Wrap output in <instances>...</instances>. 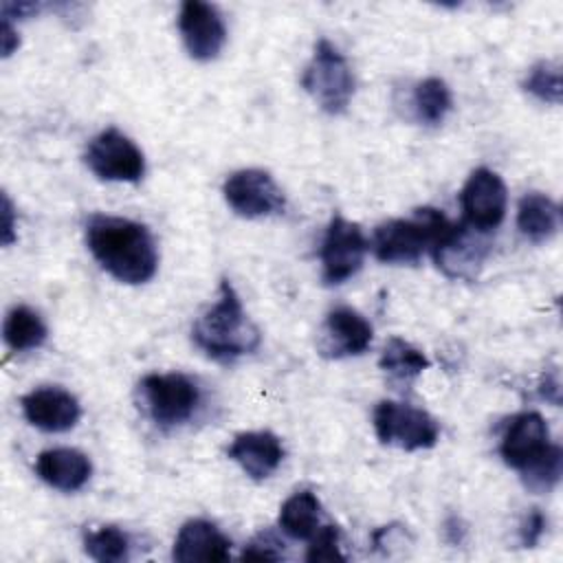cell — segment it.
Instances as JSON below:
<instances>
[{"mask_svg":"<svg viewBox=\"0 0 563 563\" xmlns=\"http://www.w3.org/2000/svg\"><path fill=\"white\" fill-rule=\"evenodd\" d=\"M86 244L92 257L123 284H145L156 273V242L141 222L95 213L86 222Z\"/></svg>","mask_w":563,"mask_h":563,"instance_id":"cell-1","label":"cell"},{"mask_svg":"<svg viewBox=\"0 0 563 563\" xmlns=\"http://www.w3.org/2000/svg\"><path fill=\"white\" fill-rule=\"evenodd\" d=\"M191 339L209 358L233 363L260 347L262 332L244 312L233 284L222 279L218 301L194 321Z\"/></svg>","mask_w":563,"mask_h":563,"instance_id":"cell-2","label":"cell"},{"mask_svg":"<svg viewBox=\"0 0 563 563\" xmlns=\"http://www.w3.org/2000/svg\"><path fill=\"white\" fill-rule=\"evenodd\" d=\"M451 220L433 207H420L411 218L387 220L374 231V255L387 264H411L433 249L451 229Z\"/></svg>","mask_w":563,"mask_h":563,"instance_id":"cell-3","label":"cell"},{"mask_svg":"<svg viewBox=\"0 0 563 563\" xmlns=\"http://www.w3.org/2000/svg\"><path fill=\"white\" fill-rule=\"evenodd\" d=\"M301 86L328 114H341L354 95V75L343 53L332 42L319 40Z\"/></svg>","mask_w":563,"mask_h":563,"instance_id":"cell-4","label":"cell"},{"mask_svg":"<svg viewBox=\"0 0 563 563\" xmlns=\"http://www.w3.org/2000/svg\"><path fill=\"white\" fill-rule=\"evenodd\" d=\"M374 431L383 444L402 451L431 449L440 438V427L424 409L407 402L380 400L374 407Z\"/></svg>","mask_w":563,"mask_h":563,"instance_id":"cell-5","label":"cell"},{"mask_svg":"<svg viewBox=\"0 0 563 563\" xmlns=\"http://www.w3.org/2000/svg\"><path fill=\"white\" fill-rule=\"evenodd\" d=\"M141 394L150 418L158 427L183 424L200 405V387L180 372L147 374L141 380Z\"/></svg>","mask_w":563,"mask_h":563,"instance_id":"cell-6","label":"cell"},{"mask_svg":"<svg viewBox=\"0 0 563 563\" xmlns=\"http://www.w3.org/2000/svg\"><path fill=\"white\" fill-rule=\"evenodd\" d=\"M86 165L101 180L139 183L145 174L143 152L117 128L99 132L86 147Z\"/></svg>","mask_w":563,"mask_h":563,"instance_id":"cell-7","label":"cell"},{"mask_svg":"<svg viewBox=\"0 0 563 563\" xmlns=\"http://www.w3.org/2000/svg\"><path fill=\"white\" fill-rule=\"evenodd\" d=\"M367 253V240L356 222L343 216H332L323 242H321V266L325 284H343L358 273Z\"/></svg>","mask_w":563,"mask_h":563,"instance_id":"cell-8","label":"cell"},{"mask_svg":"<svg viewBox=\"0 0 563 563\" xmlns=\"http://www.w3.org/2000/svg\"><path fill=\"white\" fill-rule=\"evenodd\" d=\"M229 207L244 218H264L282 213L286 207L284 191L264 169H238L222 187Z\"/></svg>","mask_w":563,"mask_h":563,"instance_id":"cell-9","label":"cell"},{"mask_svg":"<svg viewBox=\"0 0 563 563\" xmlns=\"http://www.w3.org/2000/svg\"><path fill=\"white\" fill-rule=\"evenodd\" d=\"M431 251L438 268L446 277L475 279L490 251V238L486 231L473 229L466 222H453L446 235Z\"/></svg>","mask_w":563,"mask_h":563,"instance_id":"cell-10","label":"cell"},{"mask_svg":"<svg viewBox=\"0 0 563 563\" xmlns=\"http://www.w3.org/2000/svg\"><path fill=\"white\" fill-rule=\"evenodd\" d=\"M506 202L508 194L499 174L488 167H477L460 191V205L464 211L462 222L490 233L501 224L506 216Z\"/></svg>","mask_w":563,"mask_h":563,"instance_id":"cell-11","label":"cell"},{"mask_svg":"<svg viewBox=\"0 0 563 563\" xmlns=\"http://www.w3.org/2000/svg\"><path fill=\"white\" fill-rule=\"evenodd\" d=\"M178 29L187 53L198 62L218 57L227 42V26L218 7L202 0H187L178 13Z\"/></svg>","mask_w":563,"mask_h":563,"instance_id":"cell-12","label":"cell"},{"mask_svg":"<svg viewBox=\"0 0 563 563\" xmlns=\"http://www.w3.org/2000/svg\"><path fill=\"white\" fill-rule=\"evenodd\" d=\"M550 429L541 413L523 411L515 416L501 435L499 453L510 468L523 471L550 449Z\"/></svg>","mask_w":563,"mask_h":563,"instance_id":"cell-13","label":"cell"},{"mask_svg":"<svg viewBox=\"0 0 563 563\" xmlns=\"http://www.w3.org/2000/svg\"><path fill=\"white\" fill-rule=\"evenodd\" d=\"M20 405L24 418L46 433H64L73 429L81 416L77 398L70 391L53 385L29 391L22 396Z\"/></svg>","mask_w":563,"mask_h":563,"instance_id":"cell-14","label":"cell"},{"mask_svg":"<svg viewBox=\"0 0 563 563\" xmlns=\"http://www.w3.org/2000/svg\"><path fill=\"white\" fill-rule=\"evenodd\" d=\"M374 330L369 321L354 308L339 306L325 314L319 350L328 358L363 354L372 343Z\"/></svg>","mask_w":563,"mask_h":563,"instance_id":"cell-15","label":"cell"},{"mask_svg":"<svg viewBox=\"0 0 563 563\" xmlns=\"http://www.w3.org/2000/svg\"><path fill=\"white\" fill-rule=\"evenodd\" d=\"M231 554V541L205 519H189L180 526L172 556L178 563H220Z\"/></svg>","mask_w":563,"mask_h":563,"instance_id":"cell-16","label":"cell"},{"mask_svg":"<svg viewBox=\"0 0 563 563\" xmlns=\"http://www.w3.org/2000/svg\"><path fill=\"white\" fill-rule=\"evenodd\" d=\"M229 457L253 479H266L284 460V446L271 431H246L233 438Z\"/></svg>","mask_w":563,"mask_h":563,"instance_id":"cell-17","label":"cell"},{"mask_svg":"<svg viewBox=\"0 0 563 563\" xmlns=\"http://www.w3.org/2000/svg\"><path fill=\"white\" fill-rule=\"evenodd\" d=\"M35 471L42 482L48 486L73 493L79 490L92 473V464L88 455H84L77 449H46L35 460Z\"/></svg>","mask_w":563,"mask_h":563,"instance_id":"cell-18","label":"cell"},{"mask_svg":"<svg viewBox=\"0 0 563 563\" xmlns=\"http://www.w3.org/2000/svg\"><path fill=\"white\" fill-rule=\"evenodd\" d=\"M559 222L561 209L550 196L541 191H530L519 200L517 227L526 240L534 244L548 242L559 231Z\"/></svg>","mask_w":563,"mask_h":563,"instance_id":"cell-19","label":"cell"},{"mask_svg":"<svg viewBox=\"0 0 563 563\" xmlns=\"http://www.w3.org/2000/svg\"><path fill=\"white\" fill-rule=\"evenodd\" d=\"M321 504L314 493L299 490L279 508V528L292 539H310L319 528Z\"/></svg>","mask_w":563,"mask_h":563,"instance_id":"cell-20","label":"cell"},{"mask_svg":"<svg viewBox=\"0 0 563 563\" xmlns=\"http://www.w3.org/2000/svg\"><path fill=\"white\" fill-rule=\"evenodd\" d=\"M378 365L396 383L409 385L416 376H420L429 367V358L409 341L400 336H391L383 347Z\"/></svg>","mask_w":563,"mask_h":563,"instance_id":"cell-21","label":"cell"},{"mask_svg":"<svg viewBox=\"0 0 563 563\" xmlns=\"http://www.w3.org/2000/svg\"><path fill=\"white\" fill-rule=\"evenodd\" d=\"M2 336L13 352L35 350L46 341V325L35 310L26 306H15L4 317Z\"/></svg>","mask_w":563,"mask_h":563,"instance_id":"cell-22","label":"cell"},{"mask_svg":"<svg viewBox=\"0 0 563 563\" xmlns=\"http://www.w3.org/2000/svg\"><path fill=\"white\" fill-rule=\"evenodd\" d=\"M451 110V90L444 79L427 77L413 88L416 119L427 125H438Z\"/></svg>","mask_w":563,"mask_h":563,"instance_id":"cell-23","label":"cell"},{"mask_svg":"<svg viewBox=\"0 0 563 563\" xmlns=\"http://www.w3.org/2000/svg\"><path fill=\"white\" fill-rule=\"evenodd\" d=\"M84 550L99 563H119L130 556V537L117 526L86 530Z\"/></svg>","mask_w":563,"mask_h":563,"instance_id":"cell-24","label":"cell"},{"mask_svg":"<svg viewBox=\"0 0 563 563\" xmlns=\"http://www.w3.org/2000/svg\"><path fill=\"white\" fill-rule=\"evenodd\" d=\"M561 471H563V453L559 444H550V449L530 466H526L521 473V482L528 490L532 493H550L559 479H561Z\"/></svg>","mask_w":563,"mask_h":563,"instance_id":"cell-25","label":"cell"},{"mask_svg":"<svg viewBox=\"0 0 563 563\" xmlns=\"http://www.w3.org/2000/svg\"><path fill=\"white\" fill-rule=\"evenodd\" d=\"M523 88L539 101L559 103L561 101V68H559V64L548 62V59L537 62L528 70V75L523 79Z\"/></svg>","mask_w":563,"mask_h":563,"instance_id":"cell-26","label":"cell"},{"mask_svg":"<svg viewBox=\"0 0 563 563\" xmlns=\"http://www.w3.org/2000/svg\"><path fill=\"white\" fill-rule=\"evenodd\" d=\"M341 534L339 528L332 523L319 526L314 530V534L310 537V548L306 552V561L314 563V561H345V556L341 554L339 548Z\"/></svg>","mask_w":563,"mask_h":563,"instance_id":"cell-27","label":"cell"},{"mask_svg":"<svg viewBox=\"0 0 563 563\" xmlns=\"http://www.w3.org/2000/svg\"><path fill=\"white\" fill-rule=\"evenodd\" d=\"M242 559L277 561L282 559V543L271 532H260L242 552Z\"/></svg>","mask_w":563,"mask_h":563,"instance_id":"cell-28","label":"cell"},{"mask_svg":"<svg viewBox=\"0 0 563 563\" xmlns=\"http://www.w3.org/2000/svg\"><path fill=\"white\" fill-rule=\"evenodd\" d=\"M545 532V517L539 508H532L526 519L521 521V528H519V539L526 548H534L539 543V539L543 537Z\"/></svg>","mask_w":563,"mask_h":563,"instance_id":"cell-29","label":"cell"},{"mask_svg":"<svg viewBox=\"0 0 563 563\" xmlns=\"http://www.w3.org/2000/svg\"><path fill=\"white\" fill-rule=\"evenodd\" d=\"M2 227H0V240L4 246L15 242V211H13V202L9 200L7 194H2Z\"/></svg>","mask_w":563,"mask_h":563,"instance_id":"cell-30","label":"cell"},{"mask_svg":"<svg viewBox=\"0 0 563 563\" xmlns=\"http://www.w3.org/2000/svg\"><path fill=\"white\" fill-rule=\"evenodd\" d=\"M2 18L11 20V18H29L33 13L40 11L37 2H2Z\"/></svg>","mask_w":563,"mask_h":563,"instance_id":"cell-31","label":"cell"},{"mask_svg":"<svg viewBox=\"0 0 563 563\" xmlns=\"http://www.w3.org/2000/svg\"><path fill=\"white\" fill-rule=\"evenodd\" d=\"M18 46H20L18 31L11 26V20H4V18H2V24H0V48H2V57H9Z\"/></svg>","mask_w":563,"mask_h":563,"instance_id":"cell-32","label":"cell"},{"mask_svg":"<svg viewBox=\"0 0 563 563\" xmlns=\"http://www.w3.org/2000/svg\"><path fill=\"white\" fill-rule=\"evenodd\" d=\"M446 532L453 534V537H451V543H460V541H462L464 528L460 526V519H457V517H451V519L446 521Z\"/></svg>","mask_w":563,"mask_h":563,"instance_id":"cell-33","label":"cell"}]
</instances>
